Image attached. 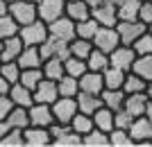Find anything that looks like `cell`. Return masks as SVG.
<instances>
[{
	"instance_id": "6da1fadb",
	"label": "cell",
	"mask_w": 152,
	"mask_h": 147,
	"mask_svg": "<svg viewBox=\"0 0 152 147\" xmlns=\"http://www.w3.org/2000/svg\"><path fill=\"white\" fill-rule=\"evenodd\" d=\"M18 36L20 41H23V45H41L45 41V38L50 36V32H48V23H43L41 18L32 20V23H27V25H20L18 27Z\"/></svg>"
},
{
	"instance_id": "7a4b0ae2",
	"label": "cell",
	"mask_w": 152,
	"mask_h": 147,
	"mask_svg": "<svg viewBox=\"0 0 152 147\" xmlns=\"http://www.w3.org/2000/svg\"><path fill=\"white\" fill-rule=\"evenodd\" d=\"M7 14L14 16V20H16L18 25H27V23H32V20L39 18L37 2H30V0H14V2H9Z\"/></svg>"
},
{
	"instance_id": "3957f363",
	"label": "cell",
	"mask_w": 152,
	"mask_h": 147,
	"mask_svg": "<svg viewBox=\"0 0 152 147\" xmlns=\"http://www.w3.org/2000/svg\"><path fill=\"white\" fill-rule=\"evenodd\" d=\"M127 131H129V136H132L134 145H152V122L148 120L145 115L134 118Z\"/></svg>"
},
{
	"instance_id": "277c9868",
	"label": "cell",
	"mask_w": 152,
	"mask_h": 147,
	"mask_svg": "<svg viewBox=\"0 0 152 147\" xmlns=\"http://www.w3.org/2000/svg\"><path fill=\"white\" fill-rule=\"evenodd\" d=\"M116 32H118V38H121L123 45H134V41H136L141 34L148 32V27L143 25L141 20H118Z\"/></svg>"
},
{
	"instance_id": "5b68a950",
	"label": "cell",
	"mask_w": 152,
	"mask_h": 147,
	"mask_svg": "<svg viewBox=\"0 0 152 147\" xmlns=\"http://www.w3.org/2000/svg\"><path fill=\"white\" fill-rule=\"evenodd\" d=\"M48 32H50L52 38L64 41V43H70V41L75 38V23H73V20L64 14V16H59L57 20L48 23Z\"/></svg>"
},
{
	"instance_id": "8992f818",
	"label": "cell",
	"mask_w": 152,
	"mask_h": 147,
	"mask_svg": "<svg viewBox=\"0 0 152 147\" xmlns=\"http://www.w3.org/2000/svg\"><path fill=\"white\" fill-rule=\"evenodd\" d=\"M134 59H136V52H134L132 45H123L121 43L116 50L109 52V66H114V68H118V70H125V72L132 70Z\"/></svg>"
},
{
	"instance_id": "52a82bcc",
	"label": "cell",
	"mask_w": 152,
	"mask_h": 147,
	"mask_svg": "<svg viewBox=\"0 0 152 147\" xmlns=\"http://www.w3.org/2000/svg\"><path fill=\"white\" fill-rule=\"evenodd\" d=\"M23 140H25V147H48V145H52V136H50L48 127L27 125L23 129Z\"/></svg>"
},
{
	"instance_id": "ba28073f",
	"label": "cell",
	"mask_w": 152,
	"mask_h": 147,
	"mask_svg": "<svg viewBox=\"0 0 152 147\" xmlns=\"http://www.w3.org/2000/svg\"><path fill=\"white\" fill-rule=\"evenodd\" d=\"M50 106H52L55 122H64V125H68L73 120V115L77 113V100L75 97H57Z\"/></svg>"
},
{
	"instance_id": "9c48e42d",
	"label": "cell",
	"mask_w": 152,
	"mask_h": 147,
	"mask_svg": "<svg viewBox=\"0 0 152 147\" xmlns=\"http://www.w3.org/2000/svg\"><path fill=\"white\" fill-rule=\"evenodd\" d=\"M37 14L43 23H52V20H57L59 16L66 14V0H39Z\"/></svg>"
},
{
	"instance_id": "30bf717a",
	"label": "cell",
	"mask_w": 152,
	"mask_h": 147,
	"mask_svg": "<svg viewBox=\"0 0 152 147\" xmlns=\"http://www.w3.org/2000/svg\"><path fill=\"white\" fill-rule=\"evenodd\" d=\"M121 45V38H118V32H116V27H98V32L93 36V48L102 52H111L116 50Z\"/></svg>"
},
{
	"instance_id": "8fae6325",
	"label": "cell",
	"mask_w": 152,
	"mask_h": 147,
	"mask_svg": "<svg viewBox=\"0 0 152 147\" xmlns=\"http://www.w3.org/2000/svg\"><path fill=\"white\" fill-rule=\"evenodd\" d=\"M91 16L95 18V23L100 27H116L118 25V14H116V5L111 2H100L98 7L91 9Z\"/></svg>"
},
{
	"instance_id": "7c38bea8",
	"label": "cell",
	"mask_w": 152,
	"mask_h": 147,
	"mask_svg": "<svg viewBox=\"0 0 152 147\" xmlns=\"http://www.w3.org/2000/svg\"><path fill=\"white\" fill-rule=\"evenodd\" d=\"M32 95H34V102H39V104H52L59 97L57 82H52V79H45V77H43V79L34 86Z\"/></svg>"
},
{
	"instance_id": "4fadbf2b",
	"label": "cell",
	"mask_w": 152,
	"mask_h": 147,
	"mask_svg": "<svg viewBox=\"0 0 152 147\" xmlns=\"http://www.w3.org/2000/svg\"><path fill=\"white\" fill-rule=\"evenodd\" d=\"M27 113H30V125H37V127H50L52 122H55L50 104L34 102L32 106H27Z\"/></svg>"
},
{
	"instance_id": "5bb4252c",
	"label": "cell",
	"mask_w": 152,
	"mask_h": 147,
	"mask_svg": "<svg viewBox=\"0 0 152 147\" xmlns=\"http://www.w3.org/2000/svg\"><path fill=\"white\" fill-rule=\"evenodd\" d=\"M39 52H41V57H43V59H50V57L66 59V57L70 54L68 43H64V41H57V38H52V36H48L43 43L39 45Z\"/></svg>"
},
{
	"instance_id": "9a60e30c",
	"label": "cell",
	"mask_w": 152,
	"mask_h": 147,
	"mask_svg": "<svg viewBox=\"0 0 152 147\" xmlns=\"http://www.w3.org/2000/svg\"><path fill=\"white\" fill-rule=\"evenodd\" d=\"M145 106H148V95H145V91H143V93H129V95H125L123 109L132 115V118L145 115Z\"/></svg>"
},
{
	"instance_id": "2e32d148",
	"label": "cell",
	"mask_w": 152,
	"mask_h": 147,
	"mask_svg": "<svg viewBox=\"0 0 152 147\" xmlns=\"http://www.w3.org/2000/svg\"><path fill=\"white\" fill-rule=\"evenodd\" d=\"M80 91L84 93H93V95H100L102 88H104V82H102V72H95V70H86L80 79Z\"/></svg>"
},
{
	"instance_id": "e0dca14e",
	"label": "cell",
	"mask_w": 152,
	"mask_h": 147,
	"mask_svg": "<svg viewBox=\"0 0 152 147\" xmlns=\"http://www.w3.org/2000/svg\"><path fill=\"white\" fill-rule=\"evenodd\" d=\"M23 48H25V45H23L18 34L5 38V41H2V48H0V61H16L18 54L23 52Z\"/></svg>"
},
{
	"instance_id": "ac0fdd59",
	"label": "cell",
	"mask_w": 152,
	"mask_h": 147,
	"mask_svg": "<svg viewBox=\"0 0 152 147\" xmlns=\"http://www.w3.org/2000/svg\"><path fill=\"white\" fill-rule=\"evenodd\" d=\"M77 111H82V113L86 115H93L95 111L102 106V97L100 95H93V93H84V91H80L77 93Z\"/></svg>"
},
{
	"instance_id": "d6986e66",
	"label": "cell",
	"mask_w": 152,
	"mask_h": 147,
	"mask_svg": "<svg viewBox=\"0 0 152 147\" xmlns=\"http://www.w3.org/2000/svg\"><path fill=\"white\" fill-rule=\"evenodd\" d=\"M9 97H12L14 106H32V104H34V95H32V88L23 86L20 82L12 84V88H9Z\"/></svg>"
},
{
	"instance_id": "ffe728a7",
	"label": "cell",
	"mask_w": 152,
	"mask_h": 147,
	"mask_svg": "<svg viewBox=\"0 0 152 147\" xmlns=\"http://www.w3.org/2000/svg\"><path fill=\"white\" fill-rule=\"evenodd\" d=\"M66 16L73 23L86 20V18H91V7L84 0H66Z\"/></svg>"
},
{
	"instance_id": "44dd1931",
	"label": "cell",
	"mask_w": 152,
	"mask_h": 147,
	"mask_svg": "<svg viewBox=\"0 0 152 147\" xmlns=\"http://www.w3.org/2000/svg\"><path fill=\"white\" fill-rule=\"evenodd\" d=\"M16 61H18L20 68H41V64H43V57H41V52H39L37 45H25Z\"/></svg>"
},
{
	"instance_id": "7402d4cb",
	"label": "cell",
	"mask_w": 152,
	"mask_h": 147,
	"mask_svg": "<svg viewBox=\"0 0 152 147\" xmlns=\"http://www.w3.org/2000/svg\"><path fill=\"white\" fill-rule=\"evenodd\" d=\"M41 70H43V77L45 79H52L57 82L66 75V68H64V59H57V57H50V59H43L41 64Z\"/></svg>"
},
{
	"instance_id": "603a6c76",
	"label": "cell",
	"mask_w": 152,
	"mask_h": 147,
	"mask_svg": "<svg viewBox=\"0 0 152 147\" xmlns=\"http://www.w3.org/2000/svg\"><path fill=\"white\" fill-rule=\"evenodd\" d=\"M100 97H102V106H107L111 111H118V109H123V102H125V91L123 88H102Z\"/></svg>"
},
{
	"instance_id": "cb8c5ba5",
	"label": "cell",
	"mask_w": 152,
	"mask_h": 147,
	"mask_svg": "<svg viewBox=\"0 0 152 147\" xmlns=\"http://www.w3.org/2000/svg\"><path fill=\"white\" fill-rule=\"evenodd\" d=\"M129 72L139 75L141 79H145V82H152V54H136Z\"/></svg>"
},
{
	"instance_id": "d4e9b609",
	"label": "cell",
	"mask_w": 152,
	"mask_h": 147,
	"mask_svg": "<svg viewBox=\"0 0 152 147\" xmlns=\"http://www.w3.org/2000/svg\"><path fill=\"white\" fill-rule=\"evenodd\" d=\"M139 7L141 0H123L121 5H116L118 20H139Z\"/></svg>"
},
{
	"instance_id": "484cf974",
	"label": "cell",
	"mask_w": 152,
	"mask_h": 147,
	"mask_svg": "<svg viewBox=\"0 0 152 147\" xmlns=\"http://www.w3.org/2000/svg\"><path fill=\"white\" fill-rule=\"evenodd\" d=\"M125 70H118L114 66H107L102 70V82H104V88H123V82H125Z\"/></svg>"
},
{
	"instance_id": "4316f807",
	"label": "cell",
	"mask_w": 152,
	"mask_h": 147,
	"mask_svg": "<svg viewBox=\"0 0 152 147\" xmlns=\"http://www.w3.org/2000/svg\"><path fill=\"white\" fill-rule=\"evenodd\" d=\"M68 125H70V129H73L75 134H80V136H86L91 129L95 127V125H93V118H91V115H86V113H82V111H77Z\"/></svg>"
},
{
	"instance_id": "83f0119b",
	"label": "cell",
	"mask_w": 152,
	"mask_h": 147,
	"mask_svg": "<svg viewBox=\"0 0 152 147\" xmlns=\"http://www.w3.org/2000/svg\"><path fill=\"white\" fill-rule=\"evenodd\" d=\"M91 118H93V125H95V127L102 129V131H107V134L114 129V111L107 109V106H100V109L95 111Z\"/></svg>"
},
{
	"instance_id": "f1b7e54d",
	"label": "cell",
	"mask_w": 152,
	"mask_h": 147,
	"mask_svg": "<svg viewBox=\"0 0 152 147\" xmlns=\"http://www.w3.org/2000/svg\"><path fill=\"white\" fill-rule=\"evenodd\" d=\"M68 50H70V54H73V57L84 59V61H86V57H89V54H91V50H93V41L75 36V38H73V41L68 43Z\"/></svg>"
},
{
	"instance_id": "f546056e",
	"label": "cell",
	"mask_w": 152,
	"mask_h": 147,
	"mask_svg": "<svg viewBox=\"0 0 152 147\" xmlns=\"http://www.w3.org/2000/svg\"><path fill=\"white\" fill-rule=\"evenodd\" d=\"M82 145L86 147H109V134L102 129L93 127L86 136H82Z\"/></svg>"
},
{
	"instance_id": "4dcf8cb0",
	"label": "cell",
	"mask_w": 152,
	"mask_h": 147,
	"mask_svg": "<svg viewBox=\"0 0 152 147\" xmlns=\"http://www.w3.org/2000/svg\"><path fill=\"white\" fill-rule=\"evenodd\" d=\"M107 66H109V54L98 50V48H93L91 54L86 57V68H89V70H95V72H102Z\"/></svg>"
},
{
	"instance_id": "1f68e13d",
	"label": "cell",
	"mask_w": 152,
	"mask_h": 147,
	"mask_svg": "<svg viewBox=\"0 0 152 147\" xmlns=\"http://www.w3.org/2000/svg\"><path fill=\"white\" fill-rule=\"evenodd\" d=\"M57 91H59V97H77V93H80V84H77L75 77L64 75L61 79H57Z\"/></svg>"
},
{
	"instance_id": "d6a6232c",
	"label": "cell",
	"mask_w": 152,
	"mask_h": 147,
	"mask_svg": "<svg viewBox=\"0 0 152 147\" xmlns=\"http://www.w3.org/2000/svg\"><path fill=\"white\" fill-rule=\"evenodd\" d=\"M52 145L55 147H82V136L75 134V131L68 127L66 131H61L59 136L52 138Z\"/></svg>"
},
{
	"instance_id": "836d02e7",
	"label": "cell",
	"mask_w": 152,
	"mask_h": 147,
	"mask_svg": "<svg viewBox=\"0 0 152 147\" xmlns=\"http://www.w3.org/2000/svg\"><path fill=\"white\" fill-rule=\"evenodd\" d=\"M7 122L9 127H16V129H25L30 125V113H27V106H14L7 115Z\"/></svg>"
},
{
	"instance_id": "e575fe53",
	"label": "cell",
	"mask_w": 152,
	"mask_h": 147,
	"mask_svg": "<svg viewBox=\"0 0 152 147\" xmlns=\"http://www.w3.org/2000/svg\"><path fill=\"white\" fill-rule=\"evenodd\" d=\"M64 68H66V75L75 77V79H80L84 72L89 70V68H86V61H84V59L73 57V54H68V57L64 59Z\"/></svg>"
},
{
	"instance_id": "d590c367",
	"label": "cell",
	"mask_w": 152,
	"mask_h": 147,
	"mask_svg": "<svg viewBox=\"0 0 152 147\" xmlns=\"http://www.w3.org/2000/svg\"><path fill=\"white\" fill-rule=\"evenodd\" d=\"M132 145H134V140H132V136H129L127 129L114 127L109 131V147H132Z\"/></svg>"
},
{
	"instance_id": "8d00e7d4",
	"label": "cell",
	"mask_w": 152,
	"mask_h": 147,
	"mask_svg": "<svg viewBox=\"0 0 152 147\" xmlns=\"http://www.w3.org/2000/svg\"><path fill=\"white\" fill-rule=\"evenodd\" d=\"M98 27H100V25L95 23V18H93V16H91V18H86V20H80V23H75V36L93 41L95 32H98Z\"/></svg>"
},
{
	"instance_id": "74e56055",
	"label": "cell",
	"mask_w": 152,
	"mask_h": 147,
	"mask_svg": "<svg viewBox=\"0 0 152 147\" xmlns=\"http://www.w3.org/2000/svg\"><path fill=\"white\" fill-rule=\"evenodd\" d=\"M41 79H43V70H41V68H20L18 82L23 84V86H27V88L34 91V86H37Z\"/></svg>"
},
{
	"instance_id": "f35d334b",
	"label": "cell",
	"mask_w": 152,
	"mask_h": 147,
	"mask_svg": "<svg viewBox=\"0 0 152 147\" xmlns=\"http://www.w3.org/2000/svg\"><path fill=\"white\" fill-rule=\"evenodd\" d=\"M0 147H25V140H23V129L9 127L5 136H0Z\"/></svg>"
},
{
	"instance_id": "ab89813d",
	"label": "cell",
	"mask_w": 152,
	"mask_h": 147,
	"mask_svg": "<svg viewBox=\"0 0 152 147\" xmlns=\"http://www.w3.org/2000/svg\"><path fill=\"white\" fill-rule=\"evenodd\" d=\"M18 23L14 20V16H9V14H2L0 16V41H5V38L9 36H16L18 34Z\"/></svg>"
},
{
	"instance_id": "60d3db41",
	"label": "cell",
	"mask_w": 152,
	"mask_h": 147,
	"mask_svg": "<svg viewBox=\"0 0 152 147\" xmlns=\"http://www.w3.org/2000/svg\"><path fill=\"white\" fill-rule=\"evenodd\" d=\"M145 79H141L139 75H134V72H127L125 75V82H123V91H125V95L129 93H143L145 91Z\"/></svg>"
},
{
	"instance_id": "b9f144b4",
	"label": "cell",
	"mask_w": 152,
	"mask_h": 147,
	"mask_svg": "<svg viewBox=\"0 0 152 147\" xmlns=\"http://www.w3.org/2000/svg\"><path fill=\"white\" fill-rule=\"evenodd\" d=\"M0 75L5 77L9 84H16L20 77V66L18 61H0Z\"/></svg>"
},
{
	"instance_id": "7bdbcfd3",
	"label": "cell",
	"mask_w": 152,
	"mask_h": 147,
	"mask_svg": "<svg viewBox=\"0 0 152 147\" xmlns=\"http://www.w3.org/2000/svg\"><path fill=\"white\" fill-rule=\"evenodd\" d=\"M134 52L136 54H152V34L145 32V34H141L136 41H134Z\"/></svg>"
},
{
	"instance_id": "ee69618b",
	"label": "cell",
	"mask_w": 152,
	"mask_h": 147,
	"mask_svg": "<svg viewBox=\"0 0 152 147\" xmlns=\"http://www.w3.org/2000/svg\"><path fill=\"white\" fill-rule=\"evenodd\" d=\"M132 115L127 113L125 109H118V111H114V127H118V129H129V125H132Z\"/></svg>"
},
{
	"instance_id": "f6af8a7d",
	"label": "cell",
	"mask_w": 152,
	"mask_h": 147,
	"mask_svg": "<svg viewBox=\"0 0 152 147\" xmlns=\"http://www.w3.org/2000/svg\"><path fill=\"white\" fill-rule=\"evenodd\" d=\"M139 20H141L145 27L152 23V0H141V7H139Z\"/></svg>"
},
{
	"instance_id": "bcb514c9",
	"label": "cell",
	"mask_w": 152,
	"mask_h": 147,
	"mask_svg": "<svg viewBox=\"0 0 152 147\" xmlns=\"http://www.w3.org/2000/svg\"><path fill=\"white\" fill-rule=\"evenodd\" d=\"M14 109V102L9 95H0V120H7L9 111Z\"/></svg>"
},
{
	"instance_id": "7dc6e473",
	"label": "cell",
	"mask_w": 152,
	"mask_h": 147,
	"mask_svg": "<svg viewBox=\"0 0 152 147\" xmlns=\"http://www.w3.org/2000/svg\"><path fill=\"white\" fill-rule=\"evenodd\" d=\"M9 88H12V84L0 75V95H9Z\"/></svg>"
},
{
	"instance_id": "c3c4849f",
	"label": "cell",
	"mask_w": 152,
	"mask_h": 147,
	"mask_svg": "<svg viewBox=\"0 0 152 147\" xmlns=\"http://www.w3.org/2000/svg\"><path fill=\"white\" fill-rule=\"evenodd\" d=\"M7 129H9V122H7V120H0V136H5Z\"/></svg>"
},
{
	"instance_id": "681fc988",
	"label": "cell",
	"mask_w": 152,
	"mask_h": 147,
	"mask_svg": "<svg viewBox=\"0 0 152 147\" xmlns=\"http://www.w3.org/2000/svg\"><path fill=\"white\" fill-rule=\"evenodd\" d=\"M145 118L152 122V100H148V106H145Z\"/></svg>"
},
{
	"instance_id": "f907efd6",
	"label": "cell",
	"mask_w": 152,
	"mask_h": 147,
	"mask_svg": "<svg viewBox=\"0 0 152 147\" xmlns=\"http://www.w3.org/2000/svg\"><path fill=\"white\" fill-rule=\"evenodd\" d=\"M84 2H86V5H89L91 9H93V7H98L100 2H104V0H84Z\"/></svg>"
},
{
	"instance_id": "816d5d0a",
	"label": "cell",
	"mask_w": 152,
	"mask_h": 147,
	"mask_svg": "<svg viewBox=\"0 0 152 147\" xmlns=\"http://www.w3.org/2000/svg\"><path fill=\"white\" fill-rule=\"evenodd\" d=\"M145 95H148V100H152V82L145 84Z\"/></svg>"
},
{
	"instance_id": "f5cc1de1",
	"label": "cell",
	"mask_w": 152,
	"mask_h": 147,
	"mask_svg": "<svg viewBox=\"0 0 152 147\" xmlns=\"http://www.w3.org/2000/svg\"><path fill=\"white\" fill-rule=\"evenodd\" d=\"M7 7H9V5H7L5 0H0V16H2V14H7Z\"/></svg>"
},
{
	"instance_id": "db71d44e",
	"label": "cell",
	"mask_w": 152,
	"mask_h": 147,
	"mask_svg": "<svg viewBox=\"0 0 152 147\" xmlns=\"http://www.w3.org/2000/svg\"><path fill=\"white\" fill-rule=\"evenodd\" d=\"M107 2H111V5H121L123 0H107Z\"/></svg>"
},
{
	"instance_id": "11a10c76",
	"label": "cell",
	"mask_w": 152,
	"mask_h": 147,
	"mask_svg": "<svg viewBox=\"0 0 152 147\" xmlns=\"http://www.w3.org/2000/svg\"><path fill=\"white\" fill-rule=\"evenodd\" d=\"M148 32H150V34H152V23H150V25H148Z\"/></svg>"
},
{
	"instance_id": "9f6ffc18",
	"label": "cell",
	"mask_w": 152,
	"mask_h": 147,
	"mask_svg": "<svg viewBox=\"0 0 152 147\" xmlns=\"http://www.w3.org/2000/svg\"><path fill=\"white\" fill-rule=\"evenodd\" d=\"M5 2H7V5H9V2H14V0H5Z\"/></svg>"
},
{
	"instance_id": "6f0895ef",
	"label": "cell",
	"mask_w": 152,
	"mask_h": 147,
	"mask_svg": "<svg viewBox=\"0 0 152 147\" xmlns=\"http://www.w3.org/2000/svg\"><path fill=\"white\" fill-rule=\"evenodd\" d=\"M30 2H39V0H30Z\"/></svg>"
},
{
	"instance_id": "680465c9",
	"label": "cell",
	"mask_w": 152,
	"mask_h": 147,
	"mask_svg": "<svg viewBox=\"0 0 152 147\" xmlns=\"http://www.w3.org/2000/svg\"><path fill=\"white\" fill-rule=\"evenodd\" d=\"M0 48H2V41H0Z\"/></svg>"
}]
</instances>
